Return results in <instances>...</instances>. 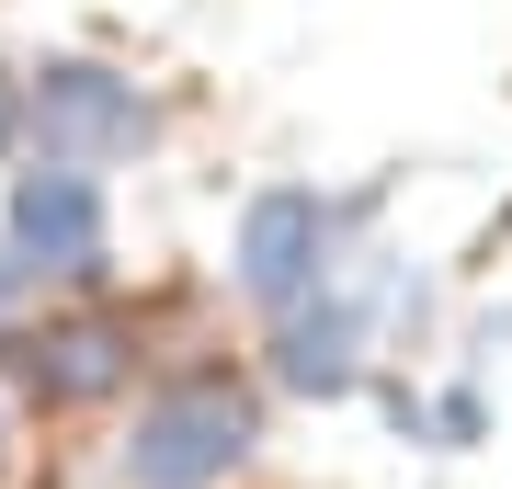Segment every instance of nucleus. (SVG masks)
I'll return each instance as SVG.
<instances>
[{"label": "nucleus", "instance_id": "1", "mask_svg": "<svg viewBox=\"0 0 512 489\" xmlns=\"http://www.w3.org/2000/svg\"><path fill=\"white\" fill-rule=\"evenodd\" d=\"M239 455H251V399L228 376H183L137 410V444H126V478L137 489H217Z\"/></svg>", "mask_w": 512, "mask_h": 489}, {"label": "nucleus", "instance_id": "2", "mask_svg": "<svg viewBox=\"0 0 512 489\" xmlns=\"http://www.w3.org/2000/svg\"><path fill=\"white\" fill-rule=\"evenodd\" d=\"M35 137H46V171H92V160H126L148 137V103H137V80L69 57V69L35 80Z\"/></svg>", "mask_w": 512, "mask_h": 489}, {"label": "nucleus", "instance_id": "3", "mask_svg": "<svg viewBox=\"0 0 512 489\" xmlns=\"http://www.w3.org/2000/svg\"><path fill=\"white\" fill-rule=\"evenodd\" d=\"M330 228H342V205H319V194H262L251 217H239V285H251L262 308H296V296L330 273Z\"/></svg>", "mask_w": 512, "mask_h": 489}, {"label": "nucleus", "instance_id": "4", "mask_svg": "<svg viewBox=\"0 0 512 489\" xmlns=\"http://www.w3.org/2000/svg\"><path fill=\"white\" fill-rule=\"evenodd\" d=\"M12 262L23 273H92L103 262V194H92V171H23V194H12Z\"/></svg>", "mask_w": 512, "mask_h": 489}, {"label": "nucleus", "instance_id": "5", "mask_svg": "<svg viewBox=\"0 0 512 489\" xmlns=\"http://www.w3.org/2000/svg\"><path fill=\"white\" fill-rule=\"evenodd\" d=\"M353 364H365V296H330V308L285 319V387H353Z\"/></svg>", "mask_w": 512, "mask_h": 489}, {"label": "nucleus", "instance_id": "6", "mask_svg": "<svg viewBox=\"0 0 512 489\" xmlns=\"http://www.w3.org/2000/svg\"><path fill=\"white\" fill-rule=\"evenodd\" d=\"M57 399H92V387H114V376H126V342H114V330H57ZM35 353V364H46Z\"/></svg>", "mask_w": 512, "mask_h": 489}, {"label": "nucleus", "instance_id": "7", "mask_svg": "<svg viewBox=\"0 0 512 489\" xmlns=\"http://www.w3.org/2000/svg\"><path fill=\"white\" fill-rule=\"evenodd\" d=\"M0 148H12V80H0Z\"/></svg>", "mask_w": 512, "mask_h": 489}]
</instances>
